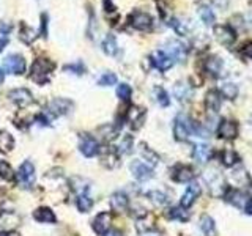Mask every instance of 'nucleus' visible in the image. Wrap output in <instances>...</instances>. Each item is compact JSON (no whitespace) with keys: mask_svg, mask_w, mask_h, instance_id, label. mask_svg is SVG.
I'll list each match as a JSON object with an SVG mask.
<instances>
[{"mask_svg":"<svg viewBox=\"0 0 252 236\" xmlns=\"http://www.w3.org/2000/svg\"><path fill=\"white\" fill-rule=\"evenodd\" d=\"M244 210H246V213H248V214H252V202H249V203L246 205V208H244Z\"/></svg>","mask_w":252,"mask_h":236,"instance_id":"48","label":"nucleus"},{"mask_svg":"<svg viewBox=\"0 0 252 236\" xmlns=\"http://www.w3.org/2000/svg\"><path fill=\"white\" fill-rule=\"evenodd\" d=\"M0 178H3L5 181H11L15 178V172L10 167V164L5 161H0Z\"/></svg>","mask_w":252,"mask_h":236,"instance_id":"37","label":"nucleus"},{"mask_svg":"<svg viewBox=\"0 0 252 236\" xmlns=\"http://www.w3.org/2000/svg\"><path fill=\"white\" fill-rule=\"evenodd\" d=\"M131 25L137 28V30H150L151 25H153V19L150 14L142 13V11H136L131 14Z\"/></svg>","mask_w":252,"mask_h":236,"instance_id":"10","label":"nucleus"},{"mask_svg":"<svg viewBox=\"0 0 252 236\" xmlns=\"http://www.w3.org/2000/svg\"><path fill=\"white\" fill-rule=\"evenodd\" d=\"M251 123H252V118H251Z\"/></svg>","mask_w":252,"mask_h":236,"instance_id":"52","label":"nucleus"},{"mask_svg":"<svg viewBox=\"0 0 252 236\" xmlns=\"http://www.w3.org/2000/svg\"><path fill=\"white\" fill-rule=\"evenodd\" d=\"M8 98L11 99L13 103H16L19 107H25L33 103V98H32V93L27 90V88H16V90H11Z\"/></svg>","mask_w":252,"mask_h":236,"instance_id":"14","label":"nucleus"},{"mask_svg":"<svg viewBox=\"0 0 252 236\" xmlns=\"http://www.w3.org/2000/svg\"><path fill=\"white\" fill-rule=\"evenodd\" d=\"M199 194H200V188L197 184H189L188 186V189L185 191V194H183V197H181V206H183V208H189V206H191L194 202H195V198L199 197Z\"/></svg>","mask_w":252,"mask_h":236,"instance_id":"20","label":"nucleus"},{"mask_svg":"<svg viewBox=\"0 0 252 236\" xmlns=\"http://www.w3.org/2000/svg\"><path fill=\"white\" fill-rule=\"evenodd\" d=\"M199 16L202 18V21H204L207 25H213L214 24V13H213L211 8H210V6L202 5L199 8Z\"/></svg>","mask_w":252,"mask_h":236,"instance_id":"35","label":"nucleus"},{"mask_svg":"<svg viewBox=\"0 0 252 236\" xmlns=\"http://www.w3.org/2000/svg\"><path fill=\"white\" fill-rule=\"evenodd\" d=\"M110 220H112L110 213H100V214H98V216L93 219V224H92L95 233H98V235H106L109 232Z\"/></svg>","mask_w":252,"mask_h":236,"instance_id":"15","label":"nucleus"},{"mask_svg":"<svg viewBox=\"0 0 252 236\" xmlns=\"http://www.w3.org/2000/svg\"><path fill=\"white\" fill-rule=\"evenodd\" d=\"M170 27H173V30L177 32L178 35H186L188 33V25L185 22H181L180 19H172L170 21Z\"/></svg>","mask_w":252,"mask_h":236,"instance_id":"42","label":"nucleus"},{"mask_svg":"<svg viewBox=\"0 0 252 236\" xmlns=\"http://www.w3.org/2000/svg\"><path fill=\"white\" fill-rule=\"evenodd\" d=\"M192 134V121L189 120L186 115L180 113V115L175 118V125H173V135L177 140H186L189 135Z\"/></svg>","mask_w":252,"mask_h":236,"instance_id":"2","label":"nucleus"},{"mask_svg":"<svg viewBox=\"0 0 252 236\" xmlns=\"http://www.w3.org/2000/svg\"><path fill=\"white\" fill-rule=\"evenodd\" d=\"M76 203H78V208H79L81 213H88L93 206V200L90 198V195L87 194V192H81V194H78V200H76Z\"/></svg>","mask_w":252,"mask_h":236,"instance_id":"29","label":"nucleus"},{"mask_svg":"<svg viewBox=\"0 0 252 236\" xmlns=\"http://www.w3.org/2000/svg\"><path fill=\"white\" fill-rule=\"evenodd\" d=\"M33 217H35V220L43 222V224L55 222V214L52 213V210H49V208H38L37 211L33 213Z\"/></svg>","mask_w":252,"mask_h":236,"instance_id":"24","label":"nucleus"},{"mask_svg":"<svg viewBox=\"0 0 252 236\" xmlns=\"http://www.w3.org/2000/svg\"><path fill=\"white\" fill-rule=\"evenodd\" d=\"M224 198L232 205H235L236 208H246V205L249 203L248 195L243 194L240 191H235V189H229L226 194H224Z\"/></svg>","mask_w":252,"mask_h":236,"instance_id":"16","label":"nucleus"},{"mask_svg":"<svg viewBox=\"0 0 252 236\" xmlns=\"http://www.w3.org/2000/svg\"><path fill=\"white\" fill-rule=\"evenodd\" d=\"M141 153H142V157L147 161V164H148L150 167H155L156 164L159 162V156H158L155 151H153V150H150L148 147L144 145V147L141 148Z\"/></svg>","mask_w":252,"mask_h":236,"instance_id":"33","label":"nucleus"},{"mask_svg":"<svg viewBox=\"0 0 252 236\" xmlns=\"http://www.w3.org/2000/svg\"><path fill=\"white\" fill-rule=\"evenodd\" d=\"M131 172L134 175L136 180L139 181H147L153 176V169L142 161H134L131 162Z\"/></svg>","mask_w":252,"mask_h":236,"instance_id":"8","label":"nucleus"},{"mask_svg":"<svg viewBox=\"0 0 252 236\" xmlns=\"http://www.w3.org/2000/svg\"><path fill=\"white\" fill-rule=\"evenodd\" d=\"M211 147H208L205 144H199V145H195L194 147V151H192V156H194V159L197 161L199 164H207L210 159H211Z\"/></svg>","mask_w":252,"mask_h":236,"instance_id":"19","label":"nucleus"},{"mask_svg":"<svg viewBox=\"0 0 252 236\" xmlns=\"http://www.w3.org/2000/svg\"><path fill=\"white\" fill-rule=\"evenodd\" d=\"M240 161V157H238V154L235 153V150L232 148H226L224 151L221 153V162L224 164L226 167H232L235 166V164Z\"/></svg>","mask_w":252,"mask_h":236,"instance_id":"28","label":"nucleus"},{"mask_svg":"<svg viewBox=\"0 0 252 236\" xmlns=\"http://www.w3.org/2000/svg\"><path fill=\"white\" fill-rule=\"evenodd\" d=\"M214 37L218 40L221 44L224 46H230L233 44V41L236 40L235 32L230 28L229 25H216L214 27Z\"/></svg>","mask_w":252,"mask_h":236,"instance_id":"11","label":"nucleus"},{"mask_svg":"<svg viewBox=\"0 0 252 236\" xmlns=\"http://www.w3.org/2000/svg\"><path fill=\"white\" fill-rule=\"evenodd\" d=\"M98 84L101 85V87H110V85H115L117 84V76L114 73H104Z\"/></svg>","mask_w":252,"mask_h":236,"instance_id":"41","label":"nucleus"},{"mask_svg":"<svg viewBox=\"0 0 252 236\" xmlns=\"http://www.w3.org/2000/svg\"><path fill=\"white\" fill-rule=\"evenodd\" d=\"M103 236H122V235H120V232H117V230H110V232H107L106 235H103Z\"/></svg>","mask_w":252,"mask_h":236,"instance_id":"47","label":"nucleus"},{"mask_svg":"<svg viewBox=\"0 0 252 236\" xmlns=\"http://www.w3.org/2000/svg\"><path fill=\"white\" fill-rule=\"evenodd\" d=\"M131 148H132V137H131V135H125V137L122 139V142H120V145H118L117 153L128 154L131 151Z\"/></svg>","mask_w":252,"mask_h":236,"instance_id":"38","label":"nucleus"},{"mask_svg":"<svg viewBox=\"0 0 252 236\" xmlns=\"http://www.w3.org/2000/svg\"><path fill=\"white\" fill-rule=\"evenodd\" d=\"M131 93H132V90L128 84H120L117 87V96L120 98L122 101H128V99L131 98Z\"/></svg>","mask_w":252,"mask_h":236,"instance_id":"40","label":"nucleus"},{"mask_svg":"<svg viewBox=\"0 0 252 236\" xmlns=\"http://www.w3.org/2000/svg\"><path fill=\"white\" fill-rule=\"evenodd\" d=\"M13 148H15V139H13V135L6 131H2L0 132V151L10 153Z\"/></svg>","mask_w":252,"mask_h":236,"instance_id":"27","label":"nucleus"},{"mask_svg":"<svg viewBox=\"0 0 252 236\" xmlns=\"http://www.w3.org/2000/svg\"><path fill=\"white\" fill-rule=\"evenodd\" d=\"M241 52H243L244 55H246V57H249V59H252V41L246 43V44L243 46Z\"/></svg>","mask_w":252,"mask_h":236,"instance_id":"44","label":"nucleus"},{"mask_svg":"<svg viewBox=\"0 0 252 236\" xmlns=\"http://www.w3.org/2000/svg\"><path fill=\"white\" fill-rule=\"evenodd\" d=\"M84 65L82 63H74V65H68V66H65V71H73L74 74H82L84 73Z\"/></svg>","mask_w":252,"mask_h":236,"instance_id":"43","label":"nucleus"},{"mask_svg":"<svg viewBox=\"0 0 252 236\" xmlns=\"http://www.w3.org/2000/svg\"><path fill=\"white\" fill-rule=\"evenodd\" d=\"M205 180L208 183V189L211 191L213 195H221L226 194V184H224L222 176L218 173V172H207L205 173Z\"/></svg>","mask_w":252,"mask_h":236,"instance_id":"5","label":"nucleus"},{"mask_svg":"<svg viewBox=\"0 0 252 236\" xmlns=\"http://www.w3.org/2000/svg\"><path fill=\"white\" fill-rule=\"evenodd\" d=\"M3 69L10 74H24L25 73V60L21 55H8L3 60Z\"/></svg>","mask_w":252,"mask_h":236,"instance_id":"4","label":"nucleus"},{"mask_svg":"<svg viewBox=\"0 0 252 236\" xmlns=\"http://www.w3.org/2000/svg\"><path fill=\"white\" fill-rule=\"evenodd\" d=\"M150 59H151L153 66H155L156 69H159V71H167V69H170L173 66V60L164 51H155L151 54Z\"/></svg>","mask_w":252,"mask_h":236,"instance_id":"12","label":"nucleus"},{"mask_svg":"<svg viewBox=\"0 0 252 236\" xmlns=\"http://www.w3.org/2000/svg\"><path fill=\"white\" fill-rule=\"evenodd\" d=\"M194 178V170L189 166H177L172 170V180L177 183H188Z\"/></svg>","mask_w":252,"mask_h":236,"instance_id":"17","label":"nucleus"},{"mask_svg":"<svg viewBox=\"0 0 252 236\" xmlns=\"http://www.w3.org/2000/svg\"><path fill=\"white\" fill-rule=\"evenodd\" d=\"M73 107V103L69 101V99H63V98H55L52 99L51 103H49V107L47 110L51 115L54 117H60V115H65L69 110H71Z\"/></svg>","mask_w":252,"mask_h":236,"instance_id":"7","label":"nucleus"},{"mask_svg":"<svg viewBox=\"0 0 252 236\" xmlns=\"http://www.w3.org/2000/svg\"><path fill=\"white\" fill-rule=\"evenodd\" d=\"M5 236H19V235H18V233H13V232H11V233H8V235H5Z\"/></svg>","mask_w":252,"mask_h":236,"instance_id":"51","label":"nucleus"},{"mask_svg":"<svg viewBox=\"0 0 252 236\" xmlns=\"http://www.w3.org/2000/svg\"><path fill=\"white\" fill-rule=\"evenodd\" d=\"M103 5H104V8H106V11H107V13H112V11L115 10L114 3H112L110 0H104V2H103Z\"/></svg>","mask_w":252,"mask_h":236,"instance_id":"45","label":"nucleus"},{"mask_svg":"<svg viewBox=\"0 0 252 236\" xmlns=\"http://www.w3.org/2000/svg\"><path fill=\"white\" fill-rule=\"evenodd\" d=\"M205 106H207V110L210 113H218L221 109V95L216 90H211L207 93V98H205Z\"/></svg>","mask_w":252,"mask_h":236,"instance_id":"21","label":"nucleus"},{"mask_svg":"<svg viewBox=\"0 0 252 236\" xmlns=\"http://www.w3.org/2000/svg\"><path fill=\"white\" fill-rule=\"evenodd\" d=\"M103 51L107 55L117 54V40L114 35H107V37L103 40Z\"/></svg>","mask_w":252,"mask_h":236,"instance_id":"31","label":"nucleus"},{"mask_svg":"<svg viewBox=\"0 0 252 236\" xmlns=\"http://www.w3.org/2000/svg\"><path fill=\"white\" fill-rule=\"evenodd\" d=\"M19 37L21 40H22L24 43H27V44H30V43H33V40L38 37L37 32L33 30V28L27 27L25 24H22V27H21V32H19Z\"/></svg>","mask_w":252,"mask_h":236,"instance_id":"36","label":"nucleus"},{"mask_svg":"<svg viewBox=\"0 0 252 236\" xmlns=\"http://www.w3.org/2000/svg\"><path fill=\"white\" fill-rule=\"evenodd\" d=\"M153 95H155L156 103H158L161 107H167V106L170 104L169 95H167V91H166L163 87H156L155 90H153Z\"/></svg>","mask_w":252,"mask_h":236,"instance_id":"34","label":"nucleus"},{"mask_svg":"<svg viewBox=\"0 0 252 236\" xmlns=\"http://www.w3.org/2000/svg\"><path fill=\"white\" fill-rule=\"evenodd\" d=\"M248 192H249V197L252 198V184L249 186V191H248Z\"/></svg>","mask_w":252,"mask_h":236,"instance_id":"50","label":"nucleus"},{"mask_svg":"<svg viewBox=\"0 0 252 236\" xmlns=\"http://www.w3.org/2000/svg\"><path fill=\"white\" fill-rule=\"evenodd\" d=\"M166 217L167 219H172V220H185L189 219V213L186 211V208H180V206H173V208H169L166 211Z\"/></svg>","mask_w":252,"mask_h":236,"instance_id":"25","label":"nucleus"},{"mask_svg":"<svg viewBox=\"0 0 252 236\" xmlns=\"http://www.w3.org/2000/svg\"><path fill=\"white\" fill-rule=\"evenodd\" d=\"M218 135L221 139H227V140H232L236 139L238 135V125L232 120H222L219 123L218 128Z\"/></svg>","mask_w":252,"mask_h":236,"instance_id":"13","label":"nucleus"},{"mask_svg":"<svg viewBox=\"0 0 252 236\" xmlns=\"http://www.w3.org/2000/svg\"><path fill=\"white\" fill-rule=\"evenodd\" d=\"M6 44H8V40H6V38H0V52L3 51Z\"/></svg>","mask_w":252,"mask_h":236,"instance_id":"46","label":"nucleus"},{"mask_svg":"<svg viewBox=\"0 0 252 236\" xmlns=\"http://www.w3.org/2000/svg\"><path fill=\"white\" fill-rule=\"evenodd\" d=\"M219 95L224 96L226 99H235L238 95V87L235 84H230V82L222 84L221 88H219Z\"/></svg>","mask_w":252,"mask_h":236,"instance_id":"30","label":"nucleus"},{"mask_svg":"<svg viewBox=\"0 0 252 236\" xmlns=\"http://www.w3.org/2000/svg\"><path fill=\"white\" fill-rule=\"evenodd\" d=\"M164 52L169 55L172 60H177V62H185V59H186L185 44L180 41H167Z\"/></svg>","mask_w":252,"mask_h":236,"instance_id":"9","label":"nucleus"},{"mask_svg":"<svg viewBox=\"0 0 252 236\" xmlns=\"http://www.w3.org/2000/svg\"><path fill=\"white\" fill-rule=\"evenodd\" d=\"M16 180L19 183V186H22V188H32L35 184V167L33 164L25 161L22 162V166L18 169V173H16Z\"/></svg>","mask_w":252,"mask_h":236,"instance_id":"3","label":"nucleus"},{"mask_svg":"<svg viewBox=\"0 0 252 236\" xmlns=\"http://www.w3.org/2000/svg\"><path fill=\"white\" fill-rule=\"evenodd\" d=\"M128 205H129V200H128V195H126L125 192H115V194H112L110 206L114 211L123 213V211L128 210Z\"/></svg>","mask_w":252,"mask_h":236,"instance_id":"18","label":"nucleus"},{"mask_svg":"<svg viewBox=\"0 0 252 236\" xmlns=\"http://www.w3.org/2000/svg\"><path fill=\"white\" fill-rule=\"evenodd\" d=\"M173 96L178 99V101H189V99H191V96H192V90H191V87H189L188 84H185V82H178L177 85H175L173 87Z\"/></svg>","mask_w":252,"mask_h":236,"instance_id":"22","label":"nucleus"},{"mask_svg":"<svg viewBox=\"0 0 252 236\" xmlns=\"http://www.w3.org/2000/svg\"><path fill=\"white\" fill-rule=\"evenodd\" d=\"M144 115L145 112L141 107H131L129 112H128V121L131 123V126L137 129V128L142 126V121H144Z\"/></svg>","mask_w":252,"mask_h":236,"instance_id":"23","label":"nucleus"},{"mask_svg":"<svg viewBox=\"0 0 252 236\" xmlns=\"http://www.w3.org/2000/svg\"><path fill=\"white\" fill-rule=\"evenodd\" d=\"M3 81H5V73L0 69V84H3Z\"/></svg>","mask_w":252,"mask_h":236,"instance_id":"49","label":"nucleus"},{"mask_svg":"<svg viewBox=\"0 0 252 236\" xmlns=\"http://www.w3.org/2000/svg\"><path fill=\"white\" fill-rule=\"evenodd\" d=\"M55 65L47 59H38L35 60V63L32 65V69H30V77L32 81H35L37 84H44L49 81V76L54 71Z\"/></svg>","mask_w":252,"mask_h":236,"instance_id":"1","label":"nucleus"},{"mask_svg":"<svg viewBox=\"0 0 252 236\" xmlns=\"http://www.w3.org/2000/svg\"><path fill=\"white\" fill-rule=\"evenodd\" d=\"M222 68V62L218 59V57H211V59H208L205 62V69L208 71L211 76H218L219 71Z\"/></svg>","mask_w":252,"mask_h":236,"instance_id":"32","label":"nucleus"},{"mask_svg":"<svg viewBox=\"0 0 252 236\" xmlns=\"http://www.w3.org/2000/svg\"><path fill=\"white\" fill-rule=\"evenodd\" d=\"M148 197L151 198V202L155 203V205H158V206L166 205L167 200H169V198H167V195L164 194V192H161V191H153V192H150Z\"/></svg>","mask_w":252,"mask_h":236,"instance_id":"39","label":"nucleus"},{"mask_svg":"<svg viewBox=\"0 0 252 236\" xmlns=\"http://www.w3.org/2000/svg\"><path fill=\"white\" fill-rule=\"evenodd\" d=\"M200 230L204 232L205 236H216V225L214 220L210 216H202L200 217Z\"/></svg>","mask_w":252,"mask_h":236,"instance_id":"26","label":"nucleus"},{"mask_svg":"<svg viewBox=\"0 0 252 236\" xmlns=\"http://www.w3.org/2000/svg\"><path fill=\"white\" fill-rule=\"evenodd\" d=\"M79 150L85 157H93L100 153V144L92 135H82L79 142Z\"/></svg>","mask_w":252,"mask_h":236,"instance_id":"6","label":"nucleus"}]
</instances>
